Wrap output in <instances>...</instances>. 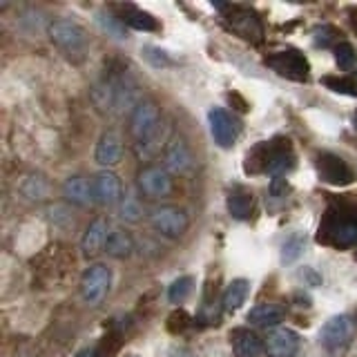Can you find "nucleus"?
Here are the masks:
<instances>
[{"mask_svg":"<svg viewBox=\"0 0 357 357\" xmlns=\"http://www.w3.org/2000/svg\"><path fill=\"white\" fill-rule=\"evenodd\" d=\"M319 241L335 248H351L357 243V212L328 210L319 226Z\"/></svg>","mask_w":357,"mask_h":357,"instance_id":"nucleus-1","label":"nucleus"},{"mask_svg":"<svg viewBox=\"0 0 357 357\" xmlns=\"http://www.w3.org/2000/svg\"><path fill=\"white\" fill-rule=\"evenodd\" d=\"M47 33L52 43L59 47L61 52H65L70 59H83L87 52V36L81 25H76L72 20H52Z\"/></svg>","mask_w":357,"mask_h":357,"instance_id":"nucleus-2","label":"nucleus"},{"mask_svg":"<svg viewBox=\"0 0 357 357\" xmlns=\"http://www.w3.org/2000/svg\"><path fill=\"white\" fill-rule=\"evenodd\" d=\"M266 65L275 70L279 76L288 78V81H297L304 83L310 76V65L306 61V56L297 52V50H284V52H275L266 59Z\"/></svg>","mask_w":357,"mask_h":357,"instance_id":"nucleus-3","label":"nucleus"},{"mask_svg":"<svg viewBox=\"0 0 357 357\" xmlns=\"http://www.w3.org/2000/svg\"><path fill=\"white\" fill-rule=\"evenodd\" d=\"M161 130V114L159 107L150 100H139V105L132 109L130 116V134L137 143L152 139Z\"/></svg>","mask_w":357,"mask_h":357,"instance_id":"nucleus-4","label":"nucleus"},{"mask_svg":"<svg viewBox=\"0 0 357 357\" xmlns=\"http://www.w3.org/2000/svg\"><path fill=\"white\" fill-rule=\"evenodd\" d=\"M109 282H112V273L105 264H94L89 266L83 273L81 279V297L87 306H98L100 301L105 299L107 290H109Z\"/></svg>","mask_w":357,"mask_h":357,"instance_id":"nucleus-5","label":"nucleus"},{"mask_svg":"<svg viewBox=\"0 0 357 357\" xmlns=\"http://www.w3.org/2000/svg\"><path fill=\"white\" fill-rule=\"evenodd\" d=\"M226 11H228V14H226L228 27L237 33V36H241L243 40H250V43H261L264 25H261L259 16H257L252 9L230 5Z\"/></svg>","mask_w":357,"mask_h":357,"instance_id":"nucleus-6","label":"nucleus"},{"mask_svg":"<svg viewBox=\"0 0 357 357\" xmlns=\"http://www.w3.org/2000/svg\"><path fill=\"white\" fill-rule=\"evenodd\" d=\"M150 226L163 234V237H170L176 239L181 237L188 228V217L181 208H174V206H163V208H156L152 215H150Z\"/></svg>","mask_w":357,"mask_h":357,"instance_id":"nucleus-7","label":"nucleus"},{"mask_svg":"<svg viewBox=\"0 0 357 357\" xmlns=\"http://www.w3.org/2000/svg\"><path fill=\"white\" fill-rule=\"evenodd\" d=\"M353 335H355V321L349 315H335L324 324L319 340L328 351H340L351 344Z\"/></svg>","mask_w":357,"mask_h":357,"instance_id":"nucleus-8","label":"nucleus"},{"mask_svg":"<svg viewBox=\"0 0 357 357\" xmlns=\"http://www.w3.org/2000/svg\"><path fill=\"white\" fill-rule=\"evenodd\" d=\"M317 172H319V178L324 183L328 185H351L355 181V174L353 170L349 167V163H346L342 156L337 154H331V152H324L319 154L317 159Z\"/></svg>","mask_w":357,"mask_h":357,"instance_id":"nucleus-9","label":"nucleus"},{"mask_svg":"<svg viewBox=\"0 0 357 357\" xmlns=\"http://www.w3.org/2000/svg\"><path fill=\"white\" fill-rule=\"evenodd\" d=\"M208 123H210V134L219 148H232L234 141L239 137V123L228 114L226 109L212 107L208 112Z\"/></svg>","mask_w":357,"mask_h":357,"instance_id":"nucleus-10","label":"nucleus"},{"mask_svg":"<svg viewBox=\"0 0 357 357\" xmlns=\"http://www.w3.org/2000/svg\"><path fill=\"white\" fill-rule=\"evenodd\" d=\"M139 188L148 199H165L172 192V178L165 167H143L139 172Z\"/></svg>","mask_w":357,"mask_h":357,"instance_id":"nucleus-11","label":"nucleus"},{"mask_svg":"<svg viewBox=\"0 0 357 357\" xmlns=\"http://www.w3.org/2000/svg\"><path fill=\"white\" fill-rule=\"evenodd\" d=\"M264 351L268 357H295L299 351V335L290 328H277L266 337Z\"/></svg>","mask_w":357,"mask_h":357,"instance_id":"nucleus-12","label":"nucleus"},{"mask_svg":"<svg viewBox=\"0 0 357 357\" xmlns=\"http://www.w3.org/2000/svg\"><path fill=\"white\" fill-rule=\"evenodd\" d=\"M92 190L98 206H114L121 201V181L114 172H98L92 181Z\"/></svg>","mask_w":357,"mask_h":357,"instance_id":"nucleus-13","label":"nucleus"},{"mask_svg":"<svg viewBox=\"0 0 357 357\" xmlns=\"http://www.w3.org/2000/svg\"><path fill=\"white\" fill-rule=\"evenodd\" d=\"M163 163H165V170L174 174H183L192 167V152H190L183 139L170 141V145L165 148Z\"/></svg>","mask_w":357,"mask_h":357,"instance_id":"nucleus-14","label":"nucleus"},{"mask_svg":"<svg viewBox=\"0 0 357 357\" xmlns=\"http://www.w3.org/2000/svg\"><path fill=\"white\" fill-rule=\"evenodd\" d=\"M107 221L105 219H94L87 226L83 239H81V250L85 257H96L100 250H105V241H107Z\"/></svg>","mask_w":357,"mask_h":357,"instance_id":"nucleus-15","label":"nucleus"},{"mask_svg":"<svg viewBox=\"0 0 357 357\" xmlns=\"http://www.w3.org/2000/svg\"><path fill=\"white\" fill-rule=\"evenodd\" d=\"M121 154H123L121 137L116 132H105L96 143V152H94L96 163L103 167H112L121 161Z\"/></svg>","mask_w":357,"mask_h":357,"instance_id":"nucleus-16","label":"nucleus"},{"mask_svg":"<svg viewBox=\"0 0 357 357\" xmlns=\"http://www.w3.org/2000/svg\"><path fill=\"white\" fill-rule=\"evenodd\" d=\"M295 167V154L290 150L288 141L284 139H277L273 141V154H271V163H268V174L279 178L284 176L286 172H290Z\"/></svg>","mask_w":357,"mask_h":357,"instance_id":"nucleus-17","label":"nucleus"},{"mask_svg":"<svg viewBox=\"0 0 357 357\" xmlns=\"http://www.w3.org/2000/svg\"><path fill=\"white\" fill-rule=\"evenodd\" d=\"M63 197H65V201H70V204H74L78 208H85L94 201V190L83 176H70L63 183Z\"/></svg>","mask_w":357,"mask_h":357,"instance_id":"nucleus-18","label":"nucleus"},{"mask_svg":"<svg viewBox=\"0 0 357 357\" xmlns=\"http://www.w3.org/2000/svg\"><path fill=\"white\" fill-rule=\"evenodd\" d=\"M232 349L237 357H261L264 344L250 328H237L232 333Z\"/></svg>","mask_w":357,"mask_h":357,"instance_id":"nucleus-19","label":"nucleus"},{"mask_svg":"<svg viewBox=\"0 0 357 357\" xmlns=\"http://www.w3.org/2000/svg\"><path fill=\"white\" fill-rule=\"evenodd\" d=\"M252 204H255V199H252L250 190H245V188L230 190V195H228V212L237 221H245L252 215Z\"/></svg>","mask_w":357,"mask_h":357,"instance_id":"nucleus-20","label":"nucleus"},{"mask_svg":"<svg viewBox=\"0 0 357 357\" xmlns=\"http://www.w3.org/2000/svg\"><path fill=\"white\" fill-rule=\"evenodd\" d=\"M134 250V241L132 237L121 228H112L107 234V241H105V252L114 259H128Z\"/></svg>","mask_w":357,"mask_h":357,"instance_id":"nucleus-21","label":"nucleus"},{"mask_svg":"<svg viewBox=\"0 0 357 357\" xmlns=\"http://www.w3.org/2000/svg\"><path fill=\"white\" fill-rule=\"evenodd\" d=\"M282 319H284V310L277 304H257L248 312V321L255 324V326H261V328L277 326Z\"/></svg>","mask_w":357,"mask_h":357,"instance_id":"nucleus-22","label":"nucleus"},{"mask_svg":"<svg viewBox=\"0 0 357 357\" xmlns=\"http://www.w3.org/2000/svg\"><path fill=\"white\" fill-rule=\"evenodd\" d=\"M248 293H250V284L245 282V279H234V282H230L226 293H223V310L226 312L239 310L245 304V299H248Z\"/></svg>","mask_w":357,"mask_h":357,"instance_id":"nucleus-23","label":"nucleus"},{"mask_svg":"<svg viewBox=\"0 0 357 357\" xmlns=\"http://www.w3.org/2000/svg\"><path fill=\"white\" fill-rule=\"evenodd\" d=\"M114 100H116V87H114V78H105L92 87V103L98 112H112L114 109Z\"/></svg>","mask_w":357,"mask_h":357,"instance_id":"nucleus-24","label":"nucleus"},{"mask_svg":"<svg viewBox=\"0 0 357 357\" xmlns=\"http://www.w3.org/2000/svg\"><path fill=\"white\" fill-rule=\"evenodd\" d=\"M271 154H273V141L271 143H259L257 148H252L245 156V165L243 170L248 174H259L268 170V163H271Z\"/></svg>","mask_w":357,"mask_h":357,"instance_id":"nucleus-25","label":"nucleus"},{"mask_svg":"<svg viewBox=\"0 0 357 357\" xmlns=\"http://www.w3.org/2000/svg\"><path fill=\"white\" fill-rule=\"evenodd\" d=\"M114 87H116V100H114V112L123 114L130 107H137V85L130 83L128 78H114Z\"/></svg>","mask_w":357,"mask_h":357,"instance_id":"nucleus-26","label":"nucleus"},{"mask_svg":"<svg viewBox=\"0 0 357 357\" xmlns=\"http://www.w3.org/2000/svg\"><path fill=\"white\" fill-rule=\"evenodd\" d=\"M123 25H130L132 29H139V31H156L159 29V22L152 14L148 11H141V9H134V7H123Z\"/></svg>","mask_w":357,"mask_h":357,"instance_id":"nucleus-27","label":"nucleus"},{"mask_svg":"<svg viewBox=\"0 0 357 357\" xmlns=\"http://www.w3.org/2000/svg\"><path fill=\"white\" fill-rule=\"evenodd\" d=\"M306 250V234L293 232L282 245V261L284 264H295Z\"/></svg>","mask_w":357,"mask_h":357,"instance_id":"nucleus-28","label":"nucleus"},{"mask_svg":"<svg viewBox=\"0 0 357 357\" xmlns=\"http://www.w3.org/2000/svg\"><path fill=\"white\" fill-rule=\"evenodd\" d=\"M192 277H178L174 279V282L170 284V288H167V299L172 301V304H181V301H185V297L190 295V290H192Z\"/></svg>","mask_w":357,"mask_h":357,"instance_id":"nucleus-29","label":"nucleus"},{"mask_svg":"<svg viewBox=\"0 0 357 357\" xmlns=\"http://www.w3.org/2000/svg\"><path fill=\"white\" fill-rule=\"evenodd\" d=\"M22 195H25L27 199H31V201H40V199H45L47 197V181H45L43 176H29V178H25V183H22Z\"/></svg>","mask_w":357,"mask_h":357,"instance_id":"nucleus-30","label":"nucleus"},{"mask_svg":"<svg viewBox=\"0 0 357 357\" xmlns=\"http://www.w3.org/2000/svg\"><path fill=\"white\" fill-rule=\"evenodd\" d=\"M324 85H328L333 92L357 96V72L353 76H349V78H333V76H326V78H324Z\"/></svg>","mask_w":357,"mask_h":357,"instance_id":"nucleus-31","label":"nucleus"},{"mask_svg":"<svg viewBox=\"0 0 357 357\" xmlns=\"http://www.w3.org/2000/svg\"><path fill=\"white\" fill-rule=\"evenodd\" d=\"M355 50L351 43H340L337 47H335V63L340 65V70H353L355 67Z\"/></svg>","mask_w":357,"mask_h":357,"instance_id":"nucleus-32","label":"nucleus"},{"mask_svg":"<svg viewBox=\"0 0 357 357\" xmlns=\"http://www.w3.org/2000/svg\"><path fill=\"white\" fill-rule=\"evenodd\" d=\"M121 219L123 221H130V223H137L143 217V208L141 204L134 197H126V201L121 204Z\"/></svg>","mask_w":357,"mask_h":357,"instance_id":"nucleus-33","label":"nucleus"},{"mask_svg":"<svg viewBox=\"0 0 357 357\" xmlns=\"http://www.w3.org/2000/svg\"><path fill=\"white\" fill-rule=\"evenodd\" d=\"M337 36H340L337 29L331 25H319V27H315V31H312V40H315L317 47H331Z\"/></svg>","mask_w":357,"mask_h":357,"instance_id":"nucleus-34","label":"nucleus"},{"mask_svg":"<svg viewBox=\"0 0 357 357\" xmlns=\"http://www.w3.org/2000/svg\"><path fill=\"white\" fill-rule=\"evenodd\" d=\"M286 195H288L286 178H273L271 188H268V201L275 204V206H279V204H284V201H286Z\"/></svg>","mask_w":357,"mask_h":357,"instance_id":"nucleus-35","label":"nucleus"},{"mask_svg":"<svg viewBox=\"0 0 357 357\" xmlns=\"http://www.w3.org/2000/svg\"><path fill=\"white\" fill-rule=\"evenodd\" d=\"M190 326V315L185 310H174L170 317H167V331L170 333H183Z\"/></svg>","mask_w":357,"mask_h":357,"instance_id":"nucleus-36","label":"nucleus"},{"mask_svg":"<svg viewBox=\"0 0 357 357\" xmlns=\"http://www.w3.org/2000/svg\"><path fill=\"white\" fill-rule=\"evenodd\" d=\"M100 25H103L109 33H112V36H116V38H126V36H123V20L121 18H116V16H105V14H100Z\"/></svg>","mask_w":357,"mask_h":357,"instance_id":"nucleus-37","label":"nucleus"},{"mask_svg":"<svg viewBox=\"0 0 357 357\" xmlns=\"http://www.w3.org/2000/svg\"><path fill=\"white\" fill-rule=\"evenodd\" d=\"M143 56H145V61H148L152 67H165V65H170V59H167V54L161 52V50H156V47H145L143 50Z\"/></svg>","mask_w":357,"mask_h":357,"instance_id":"nucleus-38","label":"nucleus"},{"mask_svg":"<svg viewBox=\"0 0 357 357\" xmlns=\"http://www.w3.org/2000/svg\"><path fill=\"white\" fill-rule=\"evenodd\" d=\"M76 357H103V353H100V349H96V346H92V349H83Z\"/></svg>","mask_w":357,"mask_h":357,"instance_id":"nucleus-39","label":"nucleus"},{"mask_svg":"<svg viewBox=\"0 0 357 357\" xmlns=\"http://www.w3.org/2000/svg\"><path fill=\"white\" fill-rule=\"evenodd\" d=\"M351 18H353V27L357 29V9H351Z\"/></svg>","mask_w":357,"mask_h":357,"instance_id":"nucleus-40","label":"nucleus"},{"mask_svg":"<svg viewBox=\"0 0 357 357\" xmlns=\"http://www.w3.org/2000/svg\"><path fill=\"white\" fill-rule=\"evenodd\" d=\"M355 126H357V112H355Z\"/></svg>","mask_w":357,"mask_h":357,"instance_id":"nucleus-41","label":"nucleus"},{"mask_svg":"<svg viewBox=\"0 0 357 357\" xmlns=\"http://www.w3.org/2000/svg\"><path fill=\"white\" fill-rule=\"evenodd\" d=\"M355 261H357V250H355Z\"/></svg>","mask_w":357,"mask_h":357,"instance_id":"nucleus-42","label":"nucleus"}]
</instances>
